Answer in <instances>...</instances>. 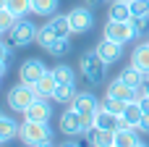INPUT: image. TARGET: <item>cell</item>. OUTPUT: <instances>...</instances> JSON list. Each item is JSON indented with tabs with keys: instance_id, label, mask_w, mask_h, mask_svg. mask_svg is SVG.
I'll return each mask as SVG.
<instances>
[{
	"instance_id": "obj_30",
	"label": "cell",
	"mask_w": 149,
	"mask_h": 147,
	"mask_svg": "<svg viewBox=\"0 0 149 147\" xmlns=\"http://www.w3.org/2000/svg\"><path fill=\"white\" fill-rule=\"evenodd\" d=\"M131 26H134L136 37L139 34H149V16H134L131 18Z\"/></svg>"
},
{
	"instance_id": "obj_8",
	"label": "cell",
	"mask_w": 149,
	"mask_h": 147,
	"mask_svg": "<svg viewBox=\"0 0 149 147\" xmlns=\"http://www.w3.org/2000/svg\"><path fill=\"white\" fill-rule=\"evenodd\" d=\"M47 74V68H45V63L42 60H34V58H29V60H24L21 63V68H18V76H21V82L24 84H37L42 76Z\"/></svg>"
},
{
	"instance_id": "obj_2",
	"label": "cell",
	"mask_w": 149,
	"mask_h": 147,
	"mask_svg": "<svg viewBox=\"0 0 149 147\" xmlns=\"http://www.w3.org/2000/svg\"><path fill=\"white\" fill-rule=\"evenodd\" d=\"M18 139H21L24 145H29V147H37V145L50 142V139H52V132H50L47 124H39V121H24V124L18 126Z\"/></svg>"
},
{
	"instance_id": "obj_13",
	"label": "cell",
	"mask_w": 149,
	"mask_h": 147,
	"mask_svg": "<svg viewBox=\"0 0 149 147\" xmlns=\"http://www.w3.org/2000/svg\"><path fill=\"white\" fill-rule=\"evenodd\" d=\"M52 116V108H50V103L47 100H42V97H37L34 100V105L24 113V118L26 121H39V124H47V118Z\"/></svg>"
},
{
	"instance_id": "obj_40",
	"label": "cell",
	"mask_w": 149,
	"mask_h": 147,
	"mask_svg": "<svg viewBox=\"0 0 149 147\" xmlns=\"http://www.w3.org/2000/svg\"><path fill=\"white\" fill-rule=\"evenodd\" d=\"M89 3H100V0H89Z\"/></svg>"
},
{
	"instance_id": "obj_25",
	"label": "cell",
	"mask_w": 149,
	"mask_h": 147,
	"mask_svg": "<svg viewBox=\"0 0 149 147\" xmlns=\"http://www.w3.org/2000/svg\"><path fill=\"white\" fill-rule=\"evenodd\" d=\"M16 24H18V16H16L13 11L3 8V11H0V34H8Z\"/></svg>"
},
{
	"instance_id": "obj_3",
	"label": "cell",
	"mask_w": 149,
	"mask_h": 147,
	"mask_svg": "<svg viewBox=\"0 0 149 147\" xmlns=\"http://www.w3.org/2000/svg\"><path fill=\"white\" fill-rule=\"evenodd\" d=\"M34 100H37V89L31 87V84H18V87H13V89H8V105L13 108V110H18V113H26L31 105H34Z\"/></svg>"
},
{
	"instance_id": "obj_5",
	"label": "cell",
	"mask_w": 149,
	"mask_h": 147,
	"mask_svg": "<svg viewBox=\"0 0 149 147\" xmlns=\"http://www.w3.org/2000/svg\"><path fill=\"white\" fill-rule=\"evenodd\" d=\"M105 68H107V63L97 55V50H92V53H86L81 58V74L86 76L89 84H100L102 76H105Z\"/></svg>"
},
{
	"instance_id": "obj_24",
	"label": "cell",
	"mask_w": 149,
	"mask_h": 147,
	"mask_svg": "<svg viewBox=\"0 0 149 147\" xmlns=\"http://www.w3.org/2000/svg\"><path fill=\"white\" fill-rule=\"evenodd\" d=\"M144 76H147V74H141L136 66H128V68H123V74H120V79H123L126 84H131L134 89H136V87L144 82Z\"/></svg>"
},
{
	"instance_id": "obj_7",
	"label": "cell",
	"mask_w": 149,
	"mask_h": 147,
	"mask_svg": "<svg viewBox=\"0 0 149 147\" xmlns=\"http://www.w3.org/2000/svg\"><path fill=\"white\" fill-rule=\"evenodd\" d=\"M68 24H71V32L73 34H84V32H89L92 29V24H94V16H92V11L89 8H73L71 13H68Z\"/></svg>"
},
{
	"instance_id": "obj_41",
	"label": "cell",
	"mask_w": 149,
	"mask_h": 147,
	"mask_svg": "<svg viewBox=\"0 0 149 147\" xmlns=\"http://www.w3.org/2000/svg\"><path fill=\"white\" fill-rule=\"evenodd\" d=\"M0 116H3V110H0Z\"/></svg>"
},
{
	"instance_id": "obj_43",
	"label": "cell",
	"mask_w": 149,
	"mask_h": 147,
	"mask_svg": "<svg viewBox=\"0 0 149 147\" xmlns=\"http://www.w3.org/2000/svg\"><path fill=\"white\" fill-rule=\"evenodd\" d=\"M113 147H115V145H113Z\"/></svg>"
},
{
	"instance_id": "obj_29",
	"label": "cell",
	"mask_w": 149,
	"mask_h": 147,
	"mask_svg": "<svg viewBox=\"0 0 149 147\" xmlns=\"http://www.w3.org/2000/svg\"><path fill=\"white\" fill-rule=\"evenodd\" d=\"M8 11H13L18 18H24L26 13H31V0H8Z\"/></svg>"
},
{
	"instance_id": "obj_14",
	"label": "cell",
	"mask_w": 149,
	"mask_h": 147,
	"mask_svg": "<svg viewBox=\"0 0 149 147\" xmlns=\"http://www.w3.org/2000/svg\"><path fill=\"white\" fill-rule=\"evenodd\" d=\"M34 89H37V97H42V100H52V97H55V89H58V79H55V74L47 71V74L34 84Z\"/></svg>"
},
{
	"instance_id": "obj_28",
	"label": "cell",
	"mask_w": 149,
	"mask_h": 147,
	"mask_svg": "<svg viewBox=\"0 0 149 147\" xmlns=\"http://www.w3.org/2000/svg\"><path fill=\"white\" fill-rule=\"evenodd\" d=\"M105 110H110V113H115V116H123V110H126V100H115V97H105L102 103H100Z\"/></svg>"
},
{
	"instance_id": "obj_19",
	"label": "cell",
	"mask_w": 149,
	"mask_h": 147,
	"mask_svg": "<svg viewBox=\"0 0 149 147\" xmlns=\"http://www.w3.org/2000/svg\"><path fill=\"white\" fill-rule=\"evenodd\" d=\"M118 121H120V116H115V113H110V110H105V108L100 105V110H97V124H94V126L107 129V132H118Z\"/></svg>"
},
{
	"instance_id": "obj_17",
	"label": "cell",
	"mask_w": 149,
	"mask_h": 147,
	"mask_svg": "<svg viewBox=\"0 0 149 147\" xmlns=\"http://www.w3.org/2000/svg\"><path fill=\"white\" fill-rule=\"evenodd\" d=\"M131 66H136L141 74L149 76V45H139V47L131 53Z\"/></svg>"
},
{
	"instance_id": "obj_16",
	"label": "cell",
	"mask_w": 149,
	"mask_h": 147,
	"mask_svg": "<svg viewBox=\"0 0 149 147\" xmlns=\"http://www.w3.org/2000/svg\"><path fill=\"white\" fill-rule=\"evenodd\" d=\"M107 18L110 21H131L134 13H131V5L126 0H113L110 11H107Z\"/></svg>"
},
{
	"instance_id": "obj_1",
	"label": "cell",
	"mask_w": 149,
	"mask_h": 147,
	"mask_svg": "<svg viewBox=\"0 0 149 147\" xmlns=\"http://www.w3.org/2000/svg\"><path fill=\"white\" fill-rule=\"evenodd\" d=\"M68 34H73V32H71V24H68V13H65V16H52L45 26H39V32H37V45H42V47L47 50L55 39L68 37Z\"/></svg>"
},
{
	"instance_id": "obj_9",
	"label": "cell",
	"mask_w": 149,
	"mask_h": 147,
	"mask_svg": "<svg viewBox=\"0 0 149 147\" xmlns=\"http://www.w3.org/2000/svg\"><path fill=\"white\" fill-rule=\"evenodd\" d=\"M94 50H97V55H100V58H102L107 66L118 63V60H120V55H123V45H118V42L107 39V37H105V39H102V42H100Z\"/></svg>"
},
{
	"instance_id": "obj_34",
	"label": "cell",
	"mask_w": 149,
	"mask_h": 147,
	"mask_svg": "<svg viewBox=\"0 0 149 147\" xmlns=\"http://www.w3.org/2000/svg\"><path fill=\"white\" fill-rule=\"evenodd\" d=\"M139 105H141V110H144V116H149V97H144V100H136Z\"/></svg>"
},
{
	"instance_id": "obj_12",
	"label": "cell",
	"mask_w": 149,
	"mask_h": 147,
	"mask_svg": "<svg viewBox=\"0 0 149 147\" xmlns=\"http://www.w3.org/2000/svg\"><path fill=\"white\" fill-rule=\"evenodd\" d=\"M71 108H73L79 116H89V113H97V110H100V103H97V97H94L92 92H79L76 100L71 103Z\"/></svg>"
},
{
	"instance_id": "obj_44",
	"label": "cell",
	"mask_w": 149,
	"mask_h": 147,
	"mask_svg": "<svg viewBox=\"0 0 149 147\" xmlns=\"http://www.w3.org/2000/svg\"><path fill=\"white\" fill-rule=\"evenodd\" d=\"M147 45H149V42H147Z\"/></svg>"
},
{
	"instance_id": "obj_42",
	"label": "cell",
	"mask_w": 149,
	"mask_h": 147,
	"mask_svg": "<svg viewBox=\"0 0 149 147\" xmlns=\"http://www.w3.org/2000/svg\"><path fill=\"white\" fill-rule=\"evenodd\" d=\"M0 145H3V142H0Z\"/></svg>"
},
{
	"instance_id": "obj_22",
	"label": "cell",
	"mask_w": 149,
	"mask_h": 147,
	"mask_svg": "<svg viewBox=\"0 0 149 147\" xmlns=\"http://www.w3.org/2000/svg\"><path fill=\"white\" fill-rule=\"evenodd\" d=\"M60 0H31V13L37 16H55Z\"/></svg>"
},
{
	"instance_id": "obj_23",
	"label": "cell",
	"mask_w": 149,
	"mask_h": 147,
	"mask_svg": "<svg viewBox=\"0 0 149 147\" xmlns=\"http://www.w3.org/2000/svg\"><path fill=\"white\" fill-rule=\"evenodd\" d=\"M123 118H126V121H131V124L136 126V132H139V121L144 118V110H141V105H139L136 100H131V103L126 105V110H123Z\"/></svg>"
},
{
	"instance_id": "obj_38",
	"label": "cell",
	"mask_w": 149,
	"mask_h": 147,
	"mask_svg": "<svg viewBox=\"0 0 149 147\" xmlns=\"http://www.w3.org/2000/svg\"><path fill=\"white\" fill-rule=\"evenodd\" d=\"M37 147H55L52 142H45V145H37Z\"/></svg>"
},
{
	"instance_id": "obj_27",
	"label": "cell",
	"mask_w": 149,
	"mask_h": 147,
	"mask_svg": "<svg viewBox=\"0 0 149 147\" xmlns=\"http://www.w3.org/2000/svg\"><path fill=\"white\" fill-rule=\"evenodd\" d=\"M47 50H50V55H58V58H60V55H68V53H71V39H68V37H60V39H55Z\"/></svg>"
},
{
	"instance_id": "obj_39",
	"label": "cell",
	"mask_w": 149,
	"mask_h": 147,
	"mask_svg": "<svg viewBox=\"0 0 149 147\" xmlns=\"http://www.w3.org/2000/svg\"><path fill=\"white\" fill-rule=\"evenodd\" d=\"M136 147H147V145H144V142H139V145H136Z\"/></svg>"
},
{
	"instance_id": "obj_11",
	"label": "cell",
	"mask_w": 149,
	"mask_h": 147,
	"mask_svg": "<svg viewBox=\"0 0 149 147\" xmlns=\"http://www.w3.org/2000/svg\"><path fill=\"white\" fill-rule=\"evenodd\" d=\"M58 126H60V134H65V137H76V134H81V116H79L73 108H68V110L60 116Z\"/></svg>"
},
{
	"instance_id": "obj_26",
	"label": "cell",
	"mask_w": 149,
	"mask_h": 147,
	"mask_svg": "<svg viewBox=\"0 0 149 147\" xmlns=\"http://www.w3.org/2000/svg\"><path fill=\"white\" fill-rule=\"evenodd\" d=\"M52 74H55V79H58V84H71L73 82V68L71 66H65V63H60V66H55L52 68Z\"/></svg>"
},
{
	"instance_id": "obj_32",
	"label": "cell",
	"mask_w": 149,
	"mask_h": 147,
	"mask_svg": "<svg viewBox=\"0 0 149 147\" xmlns=\"http://www.w3.org/2000/svg\"><path fill=\"white\" fill-rule=\"evenodd\" d=\"M8 58H10V45L0 42V63H8Z\"/></svg>"
},
{
	"instance_id": "obj_35",
	"label": "cell",
	"mask_w": 149,
	"mask_h": 147,
	"mask_svg": "<svg viewBox=\"0 0 149 147\" xmlns=\"http://www.w3.org/2000/svg\"><path fill=\"white\" fill-rule=\"evenodd\" d=\"M60 147H81V145H79V142H71V139H68V142H63Z\"/></svg>"
},
{
	"instance_id": "obj_4",
	"label": "cell",
	"mask_w": 149,
	"mask_h": 147,
	"mask_svg": "<svg viewBox=\"0 0 149 147\" xmlns=\"http://www.w3.org/2000/svg\"><path fill=\"white\" fill-rule=\"evenodd\" d=\"M37 32H39V26H34V24L26 21V18H18V24L8 32V45H13V47H26V45L37 42Z\"/></svg>"
},
{
	"instance_id": "obj_21",
	"label": "cell",
	"mask_w": 149,
	"mask_h": 147,
	"mask_svg": "<svg viewBox=\"0 0 149 147\" xmlns=\"http://www.w3.org/2000/svg\"><path fill=\"white\" fill-rule=\"evenodd\" d=\"M13 137H18V124L8 116H0V142H10Z\"/></svg>"
},
{
	"instance_id": "obj_33",
	"label": "cell",
	"mask_w": 149,
	"mask_h": 147,
	"mask_svg": "<svg viewBox=\"0 0 149 147\" xmlns=\"http://www.w3.org/2000/svg\"><path fill=\"white\" fill-rule=\"evenodd\" d=\"M139 132H144V134H149V116H144V118L139 121Z\"/></svg>"
},
{
	"instance_id": "obj_10",
	"label": "cell",
	"mask_w": 149,
	"mask_h": 147,
	"mask_svg": "<svg viewBox=\"0 0 149 147\" xmlns=\"http://www.w3.org/2000/svg\"><path fill=\"white\" fill-rule=\"evenodd\" d=\"M105 97H115V100L131 103V100H136V89H134L131 84H126V82L118 76V79H113V82L107 84V95H105Z\"/></svg>"
},
{
	"instance_id": "obj_36",
	"label": "cell",
	"mask_w": 149,
	"mask_h": 147,
	"mask_svg": "<svg viewBox=\"0 0 149 147\" xmlns=\"http://www.w3.org/2000/svg\"><path fill=\"white\" fill-rule=\"evenodd\" d=\"M5 66H8V63H0V76L5 74Z\"/></svg>"
},
{
	"instance_id": "obj_20",
	"label": "cell",
	"mask_w": 149,
	"mask_h": 147,
	"mask_svg": "<svg viewBox=\"0 0 149 147\" xmlns=\"http://www.w3.org/2000/svg\"><path fill=\"white\" fill-rule=\"evenodd\" d=\"M136 145H139V132L136 129L115 132V147H136Z\"/></svg>"
},
{
	"instance_id": "obj_31",
	"label": "cell",
	"mask_w": 149,
	"mask_h": 147,
	"mask_svg": "<svg viewBox=\"0 0 149 147\" xmlns=\"http://www.w3.org/2000/svg\"><path fill=\"white\" fill-rule=\"evenodd\" d=\"M134 16H149V0H128Z\"/></svg>"
},
{
	"instance_id": "obj_6",
	"label": "cell",
	"mask_w": 149,
	"mask_h": 147,
	"mask_svg": "<svg viewBox=\"0 0 149 147\" xmlns=\"http://www.w3.org/2000/svg\"><path fill=\"white\" fill-rule=\"evenodd\" d=\"M105 37L113 39V42H118V45H128V42L136 37V32H134L131 21H110V18H107V24H105Z\"/></svg>"
},
{
	"instance_id": "obj_18",
	"label": "cell",
	"mask_w": 149,
	"mask_h": 147,
	"mask_svg": "<svg viewBox=\"0 0 149 147\" xmlns=\"http://www.w3.org/2000/svg\"><path fill=\"white\" fill-rule=\"evenodd\" d=\"M76 82H71V84H58V89H55V103H60V105H71L73 100H76Z\"/></svg>"
},
{
	"instance_id": "obj_37",
	"label": "cell",
	"mask_w": 149,
	"mask_h": 147,
	"mask_svg": "<svg viewBox=\"0 0 149 147\" xmlns=\"http://www.w3.org/2000/svg\"><path fill=\"white\" fill-rule=\"evenodd\" d=\"M3 8H8V0H0V11H3Z\"/></svg>"
},
{
	"instance_id": "obj_15",
	"label": "cell",
	"mask_w": 149,
	"mask_h": 147,
	"mask_svg": "<svg viewBox=\"0 0 149 147\" xmlns=\"http://www.w3.org/2000/svg\"><path fill=\"white\" fill-rule=\"evenodd\" d=\"M86 139H89L92 147H113L115 145V132H107V129L94 126L92 132H86Z\"/></svg>"
}]
</instances>
